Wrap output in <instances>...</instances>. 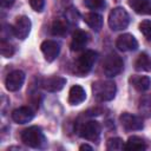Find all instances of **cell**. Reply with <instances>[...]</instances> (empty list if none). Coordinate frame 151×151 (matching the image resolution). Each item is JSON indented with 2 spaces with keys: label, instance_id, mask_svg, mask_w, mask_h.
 <instances>
[{
  "label": "cell",
  "instance_id": "cell-1",
  "mask_svg": "<svg viewBox=\"0 0 151 151\" xmlns=\"http://www.w3.org/2000/svg\"><path fill=\"white\" fill-rule=\"evenodd\" d=\"M92 92L99 101H110L116 96L117 86L111 80H98L92 84Z\"/></svg>",
  "mask_w": 151,
  "mask_h": 151
},
{
  "label": "cell",
  "instance_id": "cell-2",
  "mask_svg": "<svg viewBox=\"0 0 151 151\" xmlns=\"http://www.w3.org/2000/svg\"><path fill=\"white\" fill-rule=\"evenodd\" d=\"M21 142L33 149H41L46 144V138L38 126H31L22 131L21 133Z\"/></svg>",
  "mask_w": 151,
  "mask_h": 151
},
{
  "label": "cell",
  "instance_id": "cell-3",
  "mask_svg": "<svg viewBox=\"0 0 151 151\" xmlns=\"http://www.w3.org/2000/svg\"><path fill=\"white\" fill-rule=\"evenodd\" d=\"M130 17L123 7H116L109 13L107 24L112 31H122L129 26Z\"/></svg>",
  "mask_w": 151,
  "mask_h": 151
},
{
  "label": "cell",
  "instance_id": "cell-4",
  "mask_svg": "<svg viewBox=\"0 0 151 151\" xmlns=\"http://www.w3.org/2000/svg\"><path fill=\"white\" fill-rule=\"evenodd\" d=\"M123 67H124L123 59L116 53H110L104 59L103 71H104L105 76L109 78H113V77L118 76L123 71Z\"/></svg>",
  "mask_w": 151,
  "mask_h": 151
},
{
  "label": "cell",
  "instance_id": "cell-5",
  "mask_svg": "<svg viewBox=\"0 0 151 151\" xmlns=\"http://www.w3.org/2000/svg\"><path fill=\"white\" fill-rule=\"evenodd\" d=\"M97 59V53L92 50H87L85 51L83 54L79 55V58L77 59L74 67H76V72L80 76H84L86 73H88L94 64Z\"/></svg>",
  "mask_w": 151,
  "mask_h": 151
},
{
  "label": "cell",
  "instance_id": "cell-6",
  "mask_svg": "<svg viewBox=\"0 0 151 151\" xmlns=\"http://www.w3.org/2000/svg\"><path fill=\"white\" fill-rule=\"evenodd\" d=\"M100 125L98 122L96 120H88L86 123H84L80 129H79V136L84 139L87 140H92V142H97L100 137Z\"/></svg>",
  "mask_w": 151,
  "mask_h": 151
},
{
  "label": "cell",
  "instance_id": "cell-7",
  "mask_svg": "<svg viewBox=\"0 0 151 151\" xmlns=\"http://www.w3.org/2000/svg\"><path fill=\"white\" fill-rule=\"evenodd\" d=\"M31 20L26 17V15H21L17 19L14 26H13V34L20 39V40H24L28 37L29 34V31H31Z\"/></svg>",
  "mask_w": 151,
  "mask_h": 151
},
{
  "label": "cell",
  "instance_id": "cell-8",
  "mask_svg": "<svg viewBox=\"0 0 151 151\" xmlns=\"http://www.w3.org/2000/svg\"><path fill=\"white\" fill-rule=\"evenodd\" d=\"M24 81H25V73L20 70H14L11 73H8V76L6 77L5 85L8 91L15 92L21 88Z\"/></svg>",
  "mask_w": 151,
  "mask_h": 151
},
{
  "label": "cell",
  "instance_id": "cell-9",
  "mask_svg": "<svg viewBox=\"0 0 151 151\" xmlns=\"http://www.w3.org/2000/svg\"><path fill=\"white\" fill-rule=\"evenodd\" d=\"M120 124L123 125V127L127 131H136V130H142L143 129V120L140 117L124 112L120 114L119 117Z\"/></svg>",
  "mask_w": 151,
  "mask_h": 151
},
{
  "label": "cell",
  "instance_id": "cell-10",
  "mask_svg": "<svg viewBox=\"0 0 151 151\" xmlns=\"http://www.w3.org/2000/svg\"><path fill=\"white\" fill-rule=\"evenodd\" d=\"M40 50L45 57V59L48 61V63H52L54 61L58 55H59V52H60V47H59V44L54 40H45L41 42L40 45Z\"/></svg>",
  "mask_w": 151,
  "mask_h": 151
},
{
  "label": "cell",
  "instance_id": "cell-11",
  "mask_svg": "<svg viewBox=\"0 0 151 151\" xmlns=\"http://www.w3.org/2000/svg\"><path fill=\"white\" fill-rule=\"evenodd\" d=\"M116 47L119 51L123 52H127V51H136L138 48V41L136 40V38L130 34V33H125L122 34L117 38L116 40Z\"/></svg>",
  "mask_w": 151,
  "mask_h": 151
},
{
  "label": "cell",
  "instance_id": "cell-12",
  "mask_svg": "<svg viewBox=\"0 0 151 151\" xmlns=\"http://www.w3.org/2000/svg\"><path fill=\"white\" fill-rule=\"evenodd\" d=\"M34 117V112L28 106H20L12 112V119L18 124H26Z\"/></svg>",
  "mask_w": 151,
  "mask_h": 151
},
{
  "label": "cell",
  "instance_id": "cell-13",
  "mask_svg": "<svg viewBox=\"0 0 151 151\" xmlns=\"http://www.w3.org/2000/svg\"><path fill=\"white\" fill-rule=\"evenodd\" d=\"M66 85V79L63 77H50L41 81V87L48 92H58Z\"/></svg>",
  "mask_w": 151,
  "mask_h": 151
},
{
  "label": "cell",
  "instance_id": "cell-14",
  "mask_svg": "<svg viewBox=\"0 0 151 151\" xmlns=\"http://www.w3.org/2000/svg\"><path fill=\"white\" fill-rule=\"evenodd\" d=\"M88 42V34L85 31L81 29H77L73 35H72V41H71V50L72 51H81L83 48H85V46Z\"/></svg>",
  "mask_w": 151,
  "mask_h": 151
},
{
  "label": "cell",
  "instance_id": "cell-15",
  "mask_svg": "<svg viewBox=\"0 0 151 151\" xmlns=\"http://www.w3.org/2000/svg\"><path fill=\"white\" fill-rule=\"evenodd\" d=\"M85 99H86V92H85V90L81 86L74 85V86H72L70 88V92H68V103L71 105H79Z\"/></svg>",
  "mask_w": 151,
  "mask_h": 151
},
{
  "label": "cell",
  "instance_id": "cell-16",
  "mask_svg": "<svg viewBox=\"0 0 151 151\" xmlns=\"http://www.w3.org/2000/svg\"><path fill=\"white\" fill-rule=\"evenodd\" d=\"M129 6L138 14H151V0H129Z\"/></svg>",
  "mask_w": 151,
  "mask_h": 151
},
{
  "label": "cell",
  "instance_id": "cell-17",
  "mask_svg": "<svg viewBox=\"0 0 151 151\" xmlns=\"http://www.w3.org/2000/svg\"><path fill=\"white\" fill-rule=\"evenodd\" d=\"M84 21L88 25L90 28H92L96 32H99L103 27V17L96 12H91L84 15Z\"/></svg>",
  "mask_w": 151,
  "mask_h": 151
},
{
  "label": "cell",
  "instance_id": "cell-18",
  "mask_svg": "<svg viewBox=\"0 0 151 151\" xmlns=\"http://www.w3.org/2000/svg\"><path fill=\"white\" fill-rule=\"evenodd\" d=\"M130 83L139 92H144V91L149 90L150 86H151V79L149 77H146V76H134V77H131L130 78Z\"/></svg>",
  "mask_w": 151,
  "mask_h": 151
},
{
  "label": "cell",
  "instance_id": "cell-19",
  "mask_svg": "<svg viewBox=\"0 0 151 151\" xmlns=\"http://www.w3.org/2000/svg\"><path fill=\"white\" fill-rule=\"evenodd\" d=\"M134 68L139 72H150L151 71V58L147 53H140L134 61Z\"/></svg>",
  "mask_w": 151,
  "mask_h": 151
},
{
  "label": "cell",
  "instance_id": "cell-20",
  "mask_svg": "<svg viewBox=\"0 0 151 151\" xmlns=\"http://www.w3.org/2000/svg\"><path fill=\"white\" fill-rule=\"evenodd\" d=\"M138 112L144 118H150L151 117V96L150 94H144L139 98Z\"/></svg>",
  "mask_w": 151,
  "mask_h": 151
},
{
  "label": "cell",
  "instance_id": "cell-21",
  "mask_svg": "<svg viewBox=\"0 0 151 151\" xmlns=\"http://www.w3.org/2000/svg\"><path fill=\"white\" fill-rule=\"evenodd\" d=\"M147 146H146V143L143 138L138 137V136H131L129 137L127 142L125 143L124 145V149L125 150H129V151H134V150H145Z\"/></svg>",
  "mask_w": 151,
  "mask_h": 151
},
{
  "label": "cell",
  "instance_id": "cell-22",
  "mask_svg": "<svg viewBox=\"0 0 151 151\" xmlns=\"http://www.w3.org/2000/svg\"><path fill=\"white\" fill-rule=\"evenodd\" d=\"M51 31H52V34H54V35H64L67 32L66 21L61 20V19H55L53 21V24H52Z\"/></svg>",
  "mask_w": 151,
  "mask_h": 151
},
{
  "label": "cell",
  "instance_id": "cell-23",
  "mask_svg": "<svg viewBox=\"0 0 151 151\" xmlns=\"http://www.w3.org/2000/svg\"><path fill=\"white\" fill-rule=\"evenodd\" d=\"M0 52H1L2 57L11 58L14 54V47L9 42H7L5 39H1V42H0Z\"/></svg>",
  "mask_w": 151,
  "mask_h": 151
},
{
  "label": "cell",
  "instance_id": "cell-24",
  "mask_svg": "<svg viewBox=\"0 0 151 151\" xmlns=\"http://www.w3.org/2000/svg\"><path fill=\"white\" fill-rule=\"evenodd\" d=\"M124 143L123 139L114 137V138H110L106 143V149L107 150H123L124 149Z\"/></svg>",
  "mask_w": 151,
  "mask_h": 151
},
{
  "label": "cell",
  "instance_id": "cell-25",
  "mask_svg": "<svg viewBox=\"0 0 151 151\" xmlns=\"http://www.w3.org/2000/svg\"><path fill=\"white\" fill-rule=\"evenodd\" d=\"M84 4L86 7H88L90 9H94V11L104 9V7L106 6L105 0H84Z\"/></svg>",
  "mask_w": 151,
  "mask_h": 151
},
{
  "label": "cell",
  "instance_id": "cell-26",
  "mask_svg": "<svg viewBox=\"0 0 151 151\" xmlns=\"http://www.w3.org/2000/svg\"><path fill=\"white\" fill-rule=\"evenodd\" d=\"M139 31L146 39H151V20H143L139 24Z\"/></svg>",
  "mask_w": 151,
  "mask_h": 151
},
{
  "label": "cell",
  "instance_id": "cell-27",
  "mask_svg": "<svg viewBox=\"0 0 151 151\" xmlns=\"http://www.w3.org/2000/svg\"><path fill=\"white\" fill-rule=\"evenodd\" d=\"M65 15H66V21L72 22V24L77 22V19H78V17H79L78 12H77L74 8H68V9L65 12Z\"/></svg>",
  "mask_w": 151,
  "mask_h": 151
},
{
  "label": "cell",
  "instance_id": "cell-28",
  "mask_svg": "<svg viewBox=\"0 0 151 151\" xmlns=\"http://www.w3.org/2000/svg\"><path fill=\"white\" fill-rule=\"evenodd\" d=\"M29 5L35 12H42L45 7V0H29Z\"/></svg>",
  "mask_w": 151,
  "mask_h": 151
},
{
  "label": "cell",
  "instance_id": "cell-29",
  "mask_svg": "<svg viewBox=\"0 0 151 151\" xmlns=\"http://www.w3.org/2000/svg\"><path fill=\"white\" fill-rule=\"evenodd\" d=\"M14 1L15 0H0V5H1V7L7 8V7H11L14 4Z\"/></svg>",
  "mask_w": 151,
  "mask_h": 151
},
{
  "label": "cell",
  "instance_id": "cell-30",
  "mask_svg": "<svg viewBox=\"0 0 151 151\" xmlns=\"http://www.w3.org/2000/svg\"><path fill=\"white\" fill-rule=\"evenodd\" d=\"M79 149H80V150H92L93 147L90 146V145H87V144H83V145H80Z\"/></svg>",
  "mask_w": 151,
  "mask_h": 151
}]
</instances>
